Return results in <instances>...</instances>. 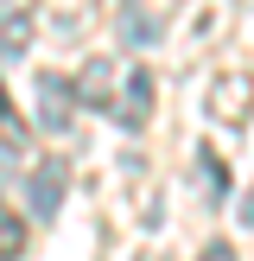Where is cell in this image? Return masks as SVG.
Returning <instances> with one entry per match:
<instances>
[{"label":"cell","mask_w":254,"mask_h":261,"mask_svg":"<svg viewBox=\"0 0 254 261\" xmlns=\"http://www.w3.org/2000/svg\"><path fill=\"white\" fill-rule=\"evenodd\" d=\"M108 115H114V127H121V134H140V127L152 121V70L127 64V70H121V83H114Z\"/></svg>","instance_id":"obj_1"},{"label":"cell","mask_w":254,"mask_h":261,"mask_svg":"<svg viewBox=\"0 0 254 261\" xmlns=\"http://www.w3.org/2000/svg\"><path fill=\"white\" fill-rule=\"evenodd\" d=\"M38 127L45 134H70L76 127V89L64 70H38Z\"/></svg>","instance_id":"obj_2"},{"label":"cell","mask_w":254,"mask_h":261,"mask_svg":"<svg viewBox=\"0 0 254 261\" xmlns=\"http://www.w3.org/2000/svg\"><path fill=\"white\" fill-rule=\"evenodd\" d=\"M64 185H70V166L64 160H38L32 172H25V211L38 217V223H51L64 204Z\"/></svg>","instance_id":"obj_3"},{"label":"cell","mask_w":254,"mask_h":261,"mask_svg":"<svg viewBox=\"0 0 254 261\" xmlns=\"http://www.w3.org/2000/svg\"><path fill=\"white\" fill-rule=\"evenodd\" d=\"M248 115H254V76L248 70L216 76V89H210V121L216 127H241Z\"/></svg>","instance_id":"obj_4"},{"label":"cell","mask_w":254,"mask_h":261,"mask_svg":"<svg viewBox=\"0 0 254 261\" xmlns=\"http://www.w3.org/2000/svg\"><path fill=\"white\" fill-rule=\"evenodd\" d=\"M114 83H121V64H114V58H89L83 70L70 76L76 109H108V102H114Z\"/></svg>","instance_id":"obj_5"},{"label":"cell","mask_w":254,"mask_h":261,"mask_svg":"<svg viewBox=\"0 0 254 261\" xmlns=\"http://www.w3.org/2000/svg\"><path fill=\"white\" fill-rule=\"evenodd\" d=\"M45 19H51V38H76L96 19V0H45Z\"/></svg>","instance_id":"obj_6"},{"label":"cell","mask_w":254,"mask_h":261,"mask_svg":"<svg viewBox=\"0 0 254 261\" xmlns=\"http://www.w3.org/2000/svg\"><path fill=\"white\" fill-rule=\"evenodd\" d=\"M114 32H121V45H159L165 38V25H159V13H146V7H134V0H127L121 7V19H114Z\"/></svg>","instance_id":"obj_7"},{"label":"cell","mask_w":254,"mask_h":261,"mask_svg":"<svg viewBox=\"0 0 254 261\" xmlns=\"http://www.w3.org/2000/svg\"><path fill=\"white\" fill-rule=\"evenodd\" d=\"M25 45H32V7H0V58H25Z\"/></svg>","instance_id":"obj_8"},{"label":"cell","mask_w":254,"mask_h":261,"mask_svg":"<svg viewBox=\"0 0 254 261\" xmlns=\"http://www.w3.org/2000/svg\"><path fill=\"white\" fill-rule=\"evenodd\" d=\"M25 255V217L0 204V261H19Z\"/></svg>","instance_id":"obj_9"},{"label":"cell","mask_w":254,"mask_h":261,"mask_svg":"<svg viewBox=\"0 0 254 261\" xmlns=\"http://www.w3.org/2000/svg\"><path fill=\"white\" fill-rule=\"evenodd\" d=\"M197 185H203V198H223L229 191V172L216 160V147H197Z\"/></svg>","instance_id":"obj_10"},{"label":"cell","mask_w":254,"mask_h":261,"mask_svg":"<svg viewBox=\"0 0 254 261\" xmlns=\"http://www.w3.org/2000/svg\"><path fill=\"white\" fill-rule=\"evenodd\" d=\"M197 261H235V249H229V242H210V249H203Z\"/></svg>","instance_id":"obj_11"},{"label":"cell","mask_w":254,"mask_h":261,"mask_svg":"<svg viewBox=\"0 0 254 261\" xmlns=\"http://www.w3.org/2000/svg\"><path fill=\"white\" fill-rule=\"evenodd\" d=\"M241 223H254V191H248V198H241Z\"/></svg>","instance_id":"obj_12"},{"label":"cell","mask_w":254,"mask_h":261,"mask_svg":"<svg viewBox=\"0 0 254 261\" xmlns=\"http://www.w3.org/2000/svg\"><path fill=\"white\" fill-rule=\"evenodd\" d=\"M13 121V109H7V89H0V127H7Z\"/></svg>","instance_id":"obj_13"},{"label":"cell","mask_w":254,"mask_h":261,"mask_svg":"<svg viewBox=\"0 0 254 261\" xmlns=\"http://www.w3.org/2000/svg\"><path fill=\"white\" fill-rule=\"evenodd\" d=\"M0 7H13V0H0Z\"/></svg>","instance_id":"obj_14"},{"label":"cell","mask_w":254,"mask_h":261,"mask_svg":"<svg viewBox=\"0 0 254 261\" xmlns=\"http://www.w3.org/2000/svg\"><path fill=\"white\" fill-rule=\"evenodd\" d=\"M146 261H159V255H146Z\"/></svg>","instance_id":"obj_15"}]
</instances>
